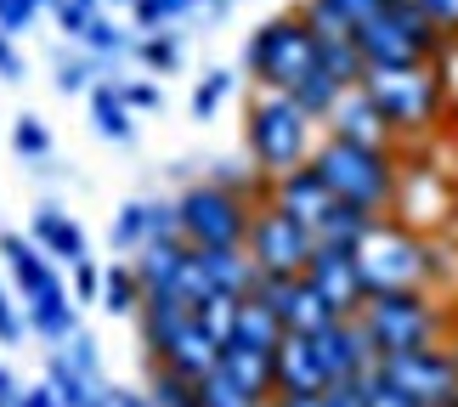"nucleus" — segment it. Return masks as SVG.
<instances>
[{"label": "nucleus", "mask_w": 458, "mask_h": 407, "mask_svg": "<svg viewBox=\"0 0 458 407\" xmlns=\"http://www.w3.org/2000/svg\"><path fill=\"white\" fill-rule=\"evenodd\" d=\"M199 260H204L209 283H216V294H226V300H243V294H255L260 272H255L250 250H199Z\"/></svg>", "instance_id": "nucleus-22"}, {"label": "nucleus", "mask_w": 458, "mask_h": 407, "mask_svg": "<svg viewBox=\"0 0 458 407\" xmlns=\"http://www.w3.org/2000/svg\"><path fill=\"white\" fill-rule=\"evenodd\" d=\"M0 80H23V57L12 51V34H0Z\"/></svg>", "instance_id": "nucleus-50"}, {"label": "nucleus", "mask_w": 458, "mask_h": 407, "mask_svg": "<svg viewBox=\"0 0 458 407\" xmlns=\"http://www.w3.org/2000/svg\"><path fill=\"white\" fill-rule=\"evenodd\" d=\"M317 68L334 74L345 91H351V85H362L368 63H362V51H357V34H345V40H317Z\"/></svg>", "instance_id": "nucleus-26"}, {"label": "nucleus", "mask_w": 458, "mask_h": 407, "mask_svg": "<svg viewBox=\"0 0 458 407\" xmlns=\"http://www.w3.org/2000/svg\"><path fill=\"white\" fill-rule=\"evenodd\" d=\"M267 204H277L284 216H294L301 226H311V233H317L340 199H334V187L317 175V165H301V170H289V175H272V199Z\"/></svg>", "instance_id": "nucleus-14"}, {"label": "nucleus", "mask_w": 458, "mask_h": 407, "mask_svg": "<svg viewBox=\"0 0 458 407\" xmlns=\"http://www.w3.org/2000/svg\"><path fill=\"white\" fill-rule=\"evenodd\" d=\"M311 345H317V357H323L328 385L351 379V374H374L379 368V351H374V340H368V328L357 323V317H334L328 328L311 334Z\"/></svg>", "instance_id": "nucleus-12"}, {"label": "nucleus", "mask_w": 458, "mask_h": 407, "mask_svg": "<svg viewBox=\"0 0 458 407\" xmlns=\"http://www.w3.org/2000/svg\"><path fill=\"white\" fill-rule=\"evenodd\" d=\"M243 148H250V165L260 175H289V170L311 165L317 119L289 91H255L250 114H243Z\"/></svg>", "instance_id": "nucleus-4"}, {"label": "nucleus", "mask_w": 458, "mask_h": 407, "mask_svg": "<svg viewBox=\"0 0 458 407\" xmlns=\"http://www.w3.org/2000/svg\"><path fill=\"white\" fill-rule=\"evenodd\" d=\"M0 402H17V385H12V374L0 368Z\"/></svg>", "instance_id": "nucleus-56"}, {"label": "nucleus", "mask_w": 458, "mask_h": 407, "mask_svg": "<svg viewBox=\"0 0 458 407\" xmlns=\"http://www.w3.org/2000/svg\"><path fill=\"white\" fill-rule=\"evenodd\" d=\"M187 250H192L187 238H148L142 250L131 255V267H136V277H142V294H165L170 283H175V272H182V260H187Z\"/></svg>", "instance_id": "nucleus-19"}, {"label": "nucleus", "mask_w": 458, "mask_h": 407, "mask_svg": "<svg viewBox=\"0 0 458 407\" xmlns=\"http://www.w3.org/2000/svg\"><path fill=\"white\" fill-rule=\"evenodd\" d=\"M80 6H91V12H97V0H80Z\"/></svg>", "instance_id": "nucleus-58"}, {"label": "nucleus", "mask_w": 458, "mask_h": 407, "mask_svg": "<svg viewBox=\"0 0 458 407\" xmlns=\"http://www.w3.org/2000/svg\"><path fill=\"white\" fill-rule=\"evenodd\" d=\"M233 91V74H226V68H216V74H204L199 85H192V119H209L221 108V97Z\"/></svg>", "instance_id": "nucleus-35"}, {"label": "nucleus", "mask_w": 458, "mask_h": 407, "mask_svg": "<svg viewBox=\"0 0 458 407\" xmlns=\"http://www.w3.org/2000/svg\"><path fill=\"white\" fill-rule=\"evenodd\" d=\"M12 407H63L57 396H51V385H34V391H23V396H17Z\"/></svg>", "instance_id": "nucleus-53"}, {"label": "nucleus", "mask_w": 458, "mask_h": 407, "mask_svg": "<svg viewBox=\"0 0 458 407\" xmlns=\"http://www.w3.org/2000/svg\"><path fill=\"white\" fill-rule=\"evenodd\" d=\"M29 238L40 243L51 260H68V267H74V260H85V233H80V221H68L57 204H40V209H34Z\"/></svg>", "instance_id": "nucleus-20"}, {"label": "nucleus", "mask_w": 458, "mask_h": 407, "mask_svg": "<svg viewBox=\"0 0 458 407\" xmlns=\"http://www.w3.org/2000/svg\"><path fill=\"white\" fill-rule=\"evenodd\" d=\"M148 238H182V209H175V199L148 204Z\"/></svg>", "instance_id": "nucleus-40"}, {"label": "nucleus", "mask_w": 458, "mask_h": 407, "mask_svg": "<svg viewBox=\"0 0 458 407\" xmlns=\"http://www.w3.org/2000/svg\"><path fill=\"white\" fill-rule=\"evenodd\" d=\"M368 407H413V402L402 396V391H391V385H385V379L374 374V396H368Z\"/></svg>", "instance_id": "nucleus-52"}, {"label": "nucleus", "mask_w": 458, "mask_h": 407, "mask_svg": "<svg viewBox=\"0 0 458 407\" xmlns=\"http://www.w3.org/2000/svg\"><path fill=\"white\" fill-rule=\"evenodd\" d=\"M175 63H182V46H175L165 29H158V34H148V40H142V68H153V74H170Z\"/></svg>", "instance_id": "nucleus-39"}, {"label": "nucleus", "mask_w": 458, "mask_h": 407, "mask_svg": "<svg viewBox=\"0 0 458 407\" xmlns=\"http://www.w3.org/2000/svg\"><path fill=\"white\" fill-rule=\"evenodd\" d=\"M328 136L340 141H362V148H396V131L385 125V114L374 108V97L362 91V85H351V91L334 102V114L323 119Z\"/></svg>", "instance_id": "nucleus-15"}, {"label": "nucleus", "mask_w": 458, "mask_h": 407, "mask_svg": "<svg viewBox=\"0 0 458 407\" xmlns=\"http://www.w3.org/2000/svg\"><path fill=\"white\" fill-rule=\"evenodd\" d=\"M40 12V0H0V34H23Z\"/></svg>", "instance_id": "nucleus-43"}, {"label": "nucleus", "mask_w": 458, "mask_h": 407, "mask_svg": "<svg viewBox=\"0 0 458 407\" xmlns=\"http://www.w3.org/2000/svg\"><path fill=\"white\" fill-rule=\"evenodd\" d=\"M199 402H204V407H267V402H255L250 391H238V385L226 379L221 368H216L209 379H199Z\"/></svg>", "instance_id": "nucleus-33"}, {"label": "nucleus", "mask_w": 458, "mask_h": 407, "mask_svg": "<svg viewBox=\"0 0 458 407\" xmlns=\"http://www.w3.org/2000/svg\"><path fill=\"white\" fill-rule=\"evenodd\" d=\"M29 328L40 334V340H51V345H68V340L80 334L74 294H68V289H51V294H40V300H29Z\"/></svg>", "instance_id": "nucleus-23"}, {"label": "nucleus", "mask_w": 458, "mask_h": 407, "mask_svg": "<svg viewBox=\"0 0 458 407\" xmlns=\"http://www.w3.org/2000/svg\"><path fill=\"white\" fill-rule=\"evenodd\" d=\"M63 351H68V357H74V362L85 368V374H97V345H91V340H85V334H74V340H68Z\"/></svg>", "instance_id": "nucleus-49"}, {"label": "nucleus", "mask_w": 458, "mask_h": 407, "mask_svg": "<svg viewBox=\"0 0 458 407\" xmlns=\"http://www.w3.org/2000/svg\"><path fill=\"white\" fill-rule=\"evenodd\" d=\"M175 209H182V238L192 250H243L255 221V204L221 182H192L187 192H175Z\"/></svg>", "instance_id": "nucleus-8"}, {"label": "nucleus", "mask_w": 458, "mask_h": 407, "mask_svg": "<svg viewBox=\"0 0 458 407\" xmlns=\"http://www.w3.org/2000/svg\"><path fill=\"white\" fill-rule=\"evenodd\" d=\"M379 374V368H374ZM374 374H351V379H334L328 385V407H368V396H374Z\"/></svg>", "instance_id": "nucleus-36"}, {"label": "nucleus", "mask_w": 458, "mask_h": 407, "mask_svg": "<svg viewBox=\"0 0 458 407\" xmlns=\"http://www.w3.org/2000/svg\"><path fill=\"white\" fill-rule=\"evenodd\" d=\"M357 323L368 328L379 357H396V351L447 345L458 334V306H447L436 289H391V294H368Z\"/></svg>", "instance_id": "nucleus-2"}, {"label": "nucleus", "mask_w": 458, "mask_h": 407, "mask_svg": "<svg viewBox=\"0 0 458 407\" xmlns=\"http://www.w3.org/2000/svg\"><path fill=\"white\" fill-rule=\"evenodd\" d=\"M357 51L368 68H419L447 51V34L413 6H385L379 17L357 23Z\"/></svg>", "instance_id": "nucleus-7"}, {"label": "nucleus", "mask_w": 458, "mask_h": 407, "mask_svg": "<svg viewBox=\"0 0 458 407\" xmlns=\"http://www.w3.org/2000/svg\"><path fill=\"white\" fill-rule=\"evenodd\" d=\"M294 12L306 17V29L317 34V40H345V34H357V23L340 12V0H301Z\"/></svg>", "instance_id": "nucleus-31"}, {"label": "nucleus", "mask_w": 458, "mask_h": 407, "mask_svg": "<svg viewBox=\"0 0 458 407\" xmlns=\"http://www.w3.org/2000/svg\"><path fill=\"white\" fill-rule=\"evenodd\" d=\"M91 125L108 136V141H131V114H125V97L108 91V85H91Z\"/></svg>", "instance_id": "nucleus-29"}, {"label": "nucleus", "mask_w": 458, "mask_h": 407, "mask_svg": "<svg viewBox=\"0 0 458 407\" xmlns=\"http://www.w3.org/2000/svg\"><path fill=\"white\" fill-rule=\"evenodd\" d=\"M272 374H277V396H317V391H328V374H323V357H317L311 334H284V340H277Z\"/></svg>", "instance_id": "nucleus-16"}, {"label": "nucleus", "mask_w": 458, "mask_h": 407, "mask_svg": "<svg viewBox=\"0 0 458 407\" xmlns=\"http://www.w3.org/2000/svg\"><path fill=\"white\" fill-rule=\"evenodd\" d=\"M142 243H148V199H136V204L119 209V221H114V250L136 255Z\"/></svg>", "instance_id": "nucleus-32"}, {"label": "nucleus", "mask_w": 458, "mask_h": 407, "mask_svg": "<svg viewBox=\"0 0 458 407\" xmlns=\"http://www.w3.org/2000/svg\"><path fill=\"white\" fill-rule=\"evenodd\" d=\"M243 250H250V260H255L260 277H301L306 260L317 255V233H311V226H301L294 216H284L277 204H260L255 221H250Z\"/></svg>", "instance_id": "nucleus-10"}, {"label": "nucleus", "mask_w": 458, "mask_h": 407, "mask_svg": "<svg viewBox=\"0 0 458 407\" xmlns=\"http://www.w3.org/2000/svg\"><path fill=\"white\" fill-rule=\"evenodd\" d=\"M385 6H413V12H425L430 23L447 34V40H458V0H385Z\"/></svg>", "instance_id": "nucleus-38"}, {"label": "nucleus", "mask_w": 458, "mask_h": 407, "mask_svg": "<svg viewBox=\"0 0 458 407\" xmlns=\"http://www.w3.org/2000/svg\"><path fill=\"white\" fill-rule=\"evenodd\" d=\"M80 40L91 46V51H108V57H114V51L125 46V34H119L114 23H102V17H91V23H85V34H80Z\"/></svg>", "instance_id": "nucleus-45"}, {"label": "nucleus", "mask_w": 458, "mask_h": 407, "mask_svg": "<svg viewBox=\"0 0 458 407\" xmlns=\"http://www.w3.org/2000/svg\"><path fill=\"white\" fill-rule=\"evenodd\" d=\"M221 374L238 385V391H250L255 402H277V374H272V351H255V345H221Z\"/></svg>", "instance_id": "nucleus-18"}, {"label": "nucleus", "mask_w": 458, "mask_h": 407, "mask_svg": "<svg viewBox=\"0 0 458 407\" xmlns=\"http://www.w3.org/2000/svg\"><path fill=\"white\" fill-rule=\"evenodd\" d=\"M102 306H108L114 317L142 311V277H136L131 260H114V267L102 272Z\"/></svg>", "instance_id": "nucleus-27"}, {"label": "nucleus", "mask_w": 458, "mask_h": 407, "mask_svg": "<svg viewBox=\"0 0 458 407\" xmlns=\"http://www.w3.org/2000/svg\"><path fill=\"white\" fill-rule=\"evenodd\" d=\"M187 6L192 0H136V23H142L148 34H158V29H170Z\"/></svg>", "instance_id": "nucleus-37"}, {"label": "nucleus", "mask_w": 458, "mask_h": 407, "mask_svg": "<svg viewBox=\"0 0 458 407\" xmlns=\"http://www.w3.org/2000/svg\"><path fill=\"white\" fill-rule=\"evenodd\" d=\"M379 379L413 407H458V351L453 340L425 351H396V357H379Z\"/></svg>", "instance_id": "nucleus-9"}, {"label": "nucleus", "mask_w": 458, "mask_h": 407, "mask_svg": "<svg viewBox=\"0 0 458 407\" xmlns=\"http://www.w3.org/2000/svg\"><path fill=\"white\" fill-rule=\"evenodd\" d=\"M340 12L351 17V23H368V17L385 12V0H340Z\"/></svg>", "instance_id": "nucleus-51"}, {"label": "nucleus", "mask_w": 458, "mask_h": 407, "mask_svg": "<svg viewBox=\"0 0 458 407\" xmlns=\"http://www.w3.org/2000/svg\"><path fill=\"white\" fill-rule=\"evenodd\" d=\"M57 91H91V68H85V63H63L57 68Z\"/></svg>", "instance_id": "nucleus-47"}, {"label": "nucleus", "mask_w": 458, "mask_h": 407, "mask_svg": "<svg viewBox=\"0 0 458 407\" xmlns=\"http://www.w3.org/2000/svg\"><path fill=\"white\" fill-rule=\"evenodd\" d=\"M267 407H272V402H267Z\"/></svg>", "instance_id": "nucleus-62"}, {"label": "nucleus", "mask_w": 458, "mask_h": 407, "mask_svg": "<svg viewBox=\"0 0 458 407\" xmlns=\"http://www.w3.org/2000/svg\"><path fill=\"white\" fill-rule=\"evenodd\" d=\"M357 267L368 294H391V289H436L447 277V255L442 243L419 226L396 221V216H379L374 233L357 243Z\"/></svg>", "instance_id": "nucleus-1"}, {"label": "nucleus", "mask_w": 458, "mask_h": 407, "mask_svg": "<svg viewBox=\"0 0 458 407\" xmlns=\"http://www.w3.org/2000/svg\"><path fill=\"white\" fill-rule=\"evenodd\" d=\"M272 407H328V396L317 391V396H277Z\"/></svg>", "instance_id": "nucleus-54"}, {"label": "nucleus", "mask_w": 458, "mask_h": 407, "mask_svg": "<svg viewBox=\"0 0 458 407\" xmlns=\"http://www.w3.org/2000/svg\"><path fill=\"white\" fill-rule=\"evenodd\" d=\"M46 385H51V396H57L63 407H91L97 402V391H91V374L68 357V351L57 345L51 351V362H46Z\"/></svg>", "instance_id": "nucleus-24"}, {"label": "nucleus", "mask_w": 458, "mask_h": 407, "mask_svg": "<svg viewBox=\"0 0 458 407\" xmlns=\"http://www.w3.org/2000/svg\"><path fill=\"white\" fill-rule=\"evenodd\" d=\"M23 328H29V317H17L12 294L0 289V345H17V340H23Z\"/></svg>", "instance_id": "nucleus-46"}, {"label": "nucleus", "mask_w": 458, "mask_h": 407, "mask_svg": "<svg viewBox=\"0 0 458 407\" xmlns=\"http://www.w3.org/2000/svg\"><path fill=\"white\" fill-rule=\"evenodd\" d=\"M311 165L334 187L340 204H357V209H368V216H396V192H402V158H396V148H362V141L317 136Z\"/></svg>", "instance_id": "nucleus-3"}, {"label": "nucleus", "mask_w": 458, "mask_h": 407, "mask_svg": "<svg viewBox=\"0 0 458 407\" xmlns=\"http://www.w3.org/2000/svg\"><path fill=\"white\" fill-rule=\"evenodd\" d=\"M131 6H136V0H131Z\"/></svg>", "instance_id": "nucleus-61"}, {"label": "nucleus", "mask_w": 458, "mask_h": 407, "mask_svg": "<svg viewBox=\"0 0 458 407\" xmlns=\"http://www.w3.org/2000/svg\"><path fill=\"white\" fill-rule=\"evenodd\" d=\"M233 311H238V300L216 294V300H204V306L192 311V317H199V323H204V334H209V340H216V345H226V340H233Z\"/></svg>", "instance_id": "nucleus-34"}, {"label": "nucleus", "mask_w": 458, "mask_h": 407, "mask_svg": "<svg viewBox=\"0 0 458 407\" xmlns=\"http://www.w3.org/2000/svg\"><path fill=\"white\" fill-rule=\"evenodd\" d=\"M91 407H114V402H102V396H97V402H91Z\"/></svg>", "instance_id": "nucleus-57"}, {"label": "nucleus", "mask_w": 458, "mask_h": 407, "mask_svg": "<svg viewBox=\"0 0 458 407\" xmlns=\"http://www.w3.org/2000/svg\"><path fill=\"white\" fill-rule=\"evenodd\" d=\"M68 294H74L80 306L102 300V267H97V260H74V283H68Z\"/></svg>", "instance_id": "nucleus-42"}, {"label": "nucleus", "mask_w": 458, "mask_h": 407, "mask_svg": "<svg viewBox=\"0 0 458 407\" xmlns=\"http://www.w3.org/2000/svg\"><path fill=\"white\" fill-rule=\"evenodd\" d=\"M362 91L374 97V108L385 114V125L396 131V153L402 141L425 136L442 125V108H447V80L436 63H419V68H368L362 74Z\"/></svg>", "instance_id": "nucleus-5"}, {"label": "nucleus", "mask_w": 458, "mask_h": 407, "mask_svg": "<svg viewBox=\"0 0 458 407\" xmlns=\"http://www.w3.org/2000/svg\"><path fill=\"white\" fill-rule=\"evenodd\" d=\"M294 102H301V108L317 119V125H323V119L334 114V102H340L345 97V85L340 80H334V74H323V68H311V74L301 80V85H294V91H289Z\"/></svg>", "instance_id": "nucleus-28"}, {"label": "nucleus", "mask_w": 458, "mask_h": 407, "mask_svg": "<svg viewBox=\"0 0 458 407\" xmlns=\"http://www.w3.org/2000/svg\"><path fill=\"white\" fill-rule=\"evenodd\" d=\"M0 260H6V272H12V283H17L23 300H40L51 289H63V277L51 272L46 250L34 238H23V233H0Z\"/></svg>", "instance_id": "nucleus-17"}, {"label": "nucleus", "mask_w": 458, "mask_h": 407, "mask_svg": "<svg viewBox=\"0 0 458 407\" xmlns=\"http://www.w3.org/2000/svg\"><path fill=\"white\" fill-rule=\"evenodd\" d=\"M306 283L328 300L334 317H357L368 300V283L357 267V250H340V243H317V255L306 260Z\"/></svg>", "instance_id": "nucleus-11"}, {"label": "nucleus", "mask_w": 458, "mask_h": 407, "mask_svg": "<svg viewBox=\"0 0 458 407\" xmlns=\"http://www.w3.org/2000/svg\"><path fill=\"white\" fill-rule=\"evenodd\" d=\"M0 407H12V402H0Z\"/></svg>", "instance_id": "nucleus-59"}, {"label": "nucleus", "mask_w": 458, "mask_h": 407, "mask_svg": "<svg viewBox=\"0 0 458 407\" xmlns=\"http://www.w3.org/2000/svg\"><path fill=\"white\" fill-rule=\"evenodd\" d=\"M51 17H57V29L63 34H74V40H80V34H85V23H91V6H80V0H57V6H51Z\"/></svg>", "instance_id": "nucleus-44"}, {"label": "nucleus", "mask_w": 458, "mask_h": 407, "mask_svg": "<svg viewBox=\"0 0 458 407\" xmlns=\"http://www.w3.org/2000/svg\"><path fill=\"white\" fill-rule=\"evenodd\" d=\"M374 221H379V216H368V209H357V204H334V209H328V221L317 226V243H340V250H357V243L374 233Z\"/></svg>", "instance_id": "nucleus-25"}, {"label": "nucleus", "mask_w": 458, "mask_h": 407, "mask_svg": "<svg viewBox=\"0 0 458 407\" xmlns=\"http://www.w3.org/2000/svg\"><path fill=\"white\" fill-rule=\"evenodd\" d=\"M148 396H153V407H204V402H199V379L175 374V368H165V362H153Z\"/></svg>", "instance_id": "nucleus-30"}, {"label": "nucleus", "mask_w": 458, "mask_h": 407, "mask_svg": "<svg viewBox=\"0 0 458 407\" xmlns=\"http://www.w3.org/2000/svg\"><path fill=\"white\" fill-rule=\"evenodd\" d=\"M255 294L267 300L277 317H284V328H289V334H317V328H328V323H334L328 300L306 283V272H301V277H260V283H255Z\"/></svg>", "instance_id": "nucleus-13"}, {"label": "nucleus", "mask_w": 458, "mask_h": 407, "mask_svg": "<svg viewBox=\"0 0 458 407\" xmlns=\"http://www.w3.org/2000/svg\"><path fill=\"white\" fill-rule=\"evenodd\" d=\"M119 97H125V108H158V85H153V80H136V85H125Z\"/></svg>", "instance_id": "nucleus-48"}, {"label": "nucleus", "mask_w": 458, "mask_h": 407, "mask_svg": "<svg viewBox=\"0 0 458 407\" xmlns=\"http://www.w3.org/2000/svg\"><path fill=\"white\" fill-rule=\"evenodd\" d=\"M114 407H153V396H136V391H108Z\"/></svg>", "instance_id": "nucleus-55"}, {"label": "nucleus", "mask_w": 458, "mask_h": 407, "mask_svg": "<svg viewBox=\"0 0 458 407\" xmlns=\"http://www.w3.org/2000/svg\"><path fill=\"white\" fill-rule=\"evenodd\" d=\"M243 68H250L255 91H294V85L317 68V34L306 29L301 12H277L250 34Z\"/></svg>", "instance_id": "nucleus-6"}, {"label": "nucleus", "mask_w": 458, "mask_h": 407, "mask_svg": "<svg viewBox=\"0 0 458 407\" xmlns=\"http://www.w3.org/2000/svg\"><path fill=\"white\" fill-rule=\"evenodd\" d=\"M284 317H277L260 294H243L238 300V311H233V340L238 345H255V351H277V340H284ZM226 340V345H233Z\"/></svg>", "instance_id": "nucleus-21"}, {"label": "nucleus", "mask_w": 458, "mask_h": 407, "mask_svg": "<svg viewBox=\"0 0 458 407\" xmlns=\"http://www.w3.org/2000/svg\"><path fill=\"white\" fill-rule=\"evenodd\" d=\"M192 6H199V0H192Z\"/></svg>", "instance_id": "nucleus-60"}, {"label": "nucleus", "mask_w": 458, "mask_h": 407, "mask_svg": "<svg viewBox=\"0 0 458 407\" xmlns=\"http://www.w3.org/2000/svg\"><path fill=\"white\" fill-rule=\"evenodd\" d=\"M12 141H17V153H23V158H46V153H51V136H46L40 119H17Z\"/></svg>", "instance_id": "nucleus-41"}]
</instances>
